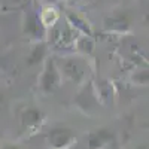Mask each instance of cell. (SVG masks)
I'll return each instance as SVG.
<instances>
[{
  "mask_svg": "<svg viewBox=\"0 0 149 149\" xmlns=\"http://www.w3.org/2000/svg\"><path fill=\"white\" fill-rule=\"evenodd\" d=\"M61 72H60V67L57 66V63L49 58L45 61V66H43V70L40 73V78H39V84H40V88L43 93L49 94V93H54L60 84H61Z\"/></svg>",
  "mask_w": 149,
  "mask_h": 149,
  "instance_id": "cell-1",
  "label": "cell"
},
{
  "mask_svg": "<svg viewBox=\"0 0 149 149\" xmlns=\"http://www.w3.org/2000/svg\"><path fill=\"white\" fill-rule=\"evenodd\" d=\"M61 74L70 81H74V82H81L84 78H85V64L82 63L81 60L78 58H67L64 63H63V67L60 69Z\"/></svg>",
  "mask_w": 149,
  "mask_h": 149,
  "instance_id": "cell-2",
  "label": "cell"
},
{
  "mask_svg": "<svg viewBox=\"0 0 149 149\" xmlns=\"http://www.w3.org/2000/svg\"><path fill=\"white\" fill-rule=\"evenodd\" d=\"M24 31H26L27 34H30L31 37H39L43 34L45 31V27L42 26V22H40V18L39 15H36V14H29L26 17V26H24Z\"/></svg>",
  "mask_w": 149,
  "mask_h": 149,
  "instance_id": "cell-3",
  "label": "cell"
},
{
  "mask_svg": "<svg viewBox=\"0 0 149 149\" xmlns=\"http://www.w3.org/2000/svg\"><path fill=\"white\" fill-rule=\"evenodd\" d=\"M104 27L107 30H112V31L124 33V31L130 30V21L124 15H115V17H110L104 21Z\"/></svg>",
  "mask_w": 149,
  "mask_h": 149,
  "instance_id": "cell-4",
  "label": "cell"
},
{
  "mask_svg": "<svg viewBox=\"0 0 149 149\" xmlns=\"http://www.w3.org/2000/svg\"><path fill=\"white\" fill-rule=\"evenodd\" d=\"M39 18H40V22H42V26L45 29L54 27L57 24V21H58V12L52 6H46V8H43V10H42V14H40Z\"/></svg>",
  "mask_w": 149,
  "mask_h": 149,
  "instance_id": "cell-5",
  "label": "cell"
},
{
  "mask_svg": "<svg viewBox=\"0 0 149 149\" xmlns=\"http://www.w3.org/2000/svg\"><path fill=\"white\" fill-rule=\"evenodd\" d=\"M45 55H46V45L45 43H37L31 51H30V54H29V57H27V64L29 66H34V64H37L39 61H42L43 58H45Z\"/></svg>",
  "mask_w": 149,
  "mask_h": 149,
  "instance_id": "cell-6",
  "label": "cell"
},
{
  "mask_svg": "<svg viewBox=\"0 0 149 149\" xmlns=\"http://www.w3.org/2000/svg\"><path fill=\"white\" fill-rule=\"evenodd\" d=\"M70 140H72V136L66 130H55L51 136V142L54 143V146H64Z\"/></svg>",
  "mask_w": 149,
  "mask_h": 149,
  "instance_id": "cell-7",
  "label": "cell"
},
{
  "mask_svg": "<svg viewBox=\"0 0 149 149\" xmlns=\"http://www.w3.org/2000/svg\"><path fill=\"white\" fill-rule=\"evenodd\" d=\"M69 19H70V24L73 27H76L79 31H82L85 36H91V29H90V26H88V22H85L84 19H81L78 15H69L67 17Z\"/></svg>",
  "mask_w": 149,
  "mask_h": 149,
  "instance_id": "cell-8",
  "label": "cell"
},
{
  "mask_svg": "<svg viewBox=\"0 0 149 149\" xmlns=\"http://www.w3.org/2000/svg\"><path fill=\"white\" fill-rule=\"evenodd\" d=\"M76 48L78 51L84 52V54H90L93 52V48H94V42L91 40V36H82L79 39H76Z\"/></svg>",
  "mask_w": 149,
  "mask_h": 149,
  "instance_id": "cell-9",
  "label": "cell"
},
{
  "mask_svg": "<svg viewBox=\"0 0 149 149\" xmlns=\"http://www.w3.org/2000/svg\"><path fill=\"white\" fill-rule=\"evenodd\" d=\"M22 119L27 124H37L40 119V112L36 110V109H27L22 115Z\"/></svg>",
  "mask_w": 149,
  "mask_h": 149,
  "instance_id": "cell-10",
  "label": "cell"
},
{
  "mask_svg": "<svg viewBox=\"0 0 149 149\" xmlns=\"http://www.w3.org/2000/svg\"><path fill=\"white\" fill-rule=\"evenodd\" d=\"M133 81H134L136 84H140V85L148 84V72H146V70L139 72L137 74H136V76H133Z\"/></svg>",
  "mask_w": 149,
  "mask_h": 149,
  "instance_id": "cell-11",
  "label": "cell"
},
{
  "mask_svg": "<svg viewBox=\"0 0 149 149\" xmlns=\"http://www.w3.org/2000/svg\"><path fill=\"white\" fill-rule=\"evenodd\" d=\"M42 2H45V3H48L49 6H51V5H54V3L60 2V0H42Z\"/></svg>",
  "mask_w": 149,
  "mask_h": 149,
  "instance_id": "cell-12",
  "label": "cell"
}]
</instances>
